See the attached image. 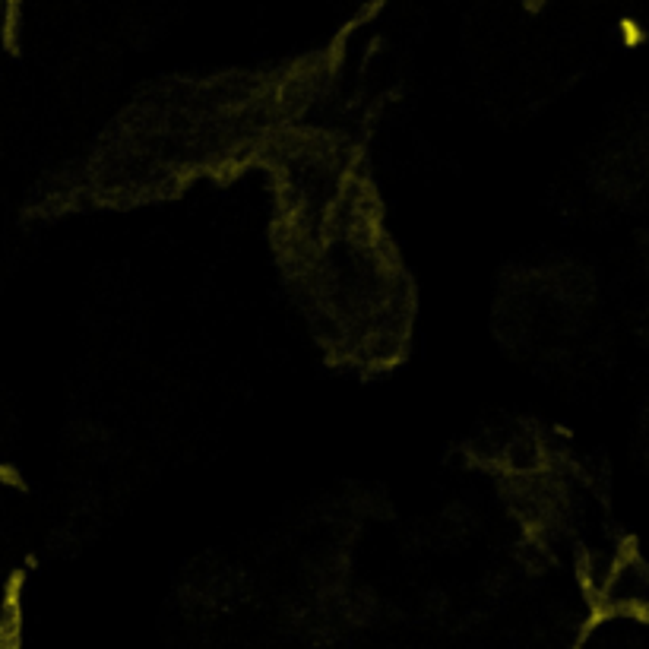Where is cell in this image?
<instances>
[{
    "label": "cell",
    "instance_id": "obj_1",
    "mask_svg": "<svg viewBox=\"0 0 649 649\" xmlns=\"http://www.w3.org/2000/svg\"><path fill=\"white\" fill-rule=\"evenodd\" d=\"M621 29H625L627 44H640V42H644V32H640V25L631 23V19H625V23H621Z\"/></svg>",
    "mask_w": 649,
    "mask_h": 649
},
{
    "label": "cell",
    "instance_id": "obj_2",
    "mask_svg": "<svg viewBox=\"0 0 649 649\" xmlns=\"http://www.w3.org/2000/svg\"><path fill=\"white\" fill-rule=\"evenodd\" d=\"M545 4H548V0H526V6H529V10H542Z\"/></svg>",
    "mask_w": 649,
    "mask_h": 649
}]
</instances>
